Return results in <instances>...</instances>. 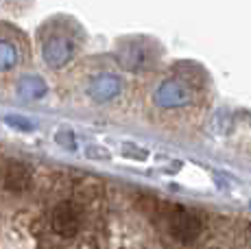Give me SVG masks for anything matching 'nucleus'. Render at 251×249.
I'll use <instances>...</instances> for the list:
<instances>
[{
	"label": "nucleus",
	"mask_w": 251,
	"mask_h": 249,
	"mask_svg": "<svg viewBox=\"0 0 251 249\" xmlns=\"http://www.w3.org/2000/svg\"><path fill=\"white\" fill-rule=\"evenodd\" d=\"M2 184L9 193L20 195L31 186V169L18 160H11L2 169Z\"/></svg>",
	"instance_id": "3"
},
{
	"label": "nucleus",
	"mask_w": 251,
	"mask_h": 249,
	"mask_svg": "<svg viewBox=\"0 0 251 249\" xmlns=\"http://www.w3.org/2000/svg\"><path fill=\"white\" fill-rule=\"evenodd\" d=\"M50 227L59 236L72 238L81 227V210L72 201H61L50 212Z\"/></svg>",
	"instance_id": "2"
},
{
	"label": "nucleus",
	"mask_w": 251,
	"mask_h": 249,
	"mask_svg": "<svg viewBox=\"0 0 251 249\" xmlns=\"http://www.w3.org/2000/svg\"><path fill=\"white\" fill-rule=\"evenodd\" d=\"M201 227H203V223L195 212L177 208L168 214V232L179 243H192L201 234Z\"/></svg>",
	"instance_id": "1"
},
{
	"label": "nucleus",
	"mask_w": 251,
	"mask_h": 249,
	"mask_svg": "<svg viewBox=\"0 0 251 249\" xmlns=\"http://www.w3.org/2000/svg\"><path fill=\"white\" fill-rule=\"evenodd\" d=\"M13 61H16V52L9 44H4V42H0V68H7V66H13Z\"/></svg>",
	"instance_id": "4"
}]
</instances>
